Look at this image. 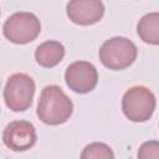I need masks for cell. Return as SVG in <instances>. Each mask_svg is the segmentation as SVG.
<instances>
[{
  "instance_id": "1",
  "label": "cell",
  "mask_w": 159,
  "mask_h": 159,
  "mask_svg": "<svg viewBox=\"0 0 159 159\" xmlns=\"http://www.w3.org/2000/svg\"><path fill=\"white\" fill-rule=\"evenodd\" d=\"M72 112L73 103L60 86L50 84L41 91L36 114L42 123L60 125L70 119Z\"/></svg>"
},
{
  "instance_id": "2",
  "label": "cell",
  "mask_w": 159,
  "mask_h": 159,
  "mask_svg": "<svg viewBox=\"0 0 159 159\" xmlns=\"http://www.w3.org/2000/svg\"><path fill=\"white\" fill-rule=\"evenodd\" d=\"M98 55L104 67L119 71L129 67L137 60L138 48L132 40L123 36H114L102 43Z\"/></svg>"
},
{
  "instance_id": "3",
  "label": "cell",
  "mask_w": 159,
  "mask_h": 159,
  "mask_svg": "<svg viewBox=\"0 0 159 159\" xmlns=\"http://www.w3.org/2000/svg\"><path fill=\"white\" fill-rule=\"evenodd\" d=\"M157 101L154 93L144 86L130 87L122 98V111L132 122L148 120L155 109Z\"/></svg>"
},
{
  "instance_id": "4",
  "label": "cell",
  "mask_w": 159,
  "mask_h": 159,
  "mask_svg": "<svg viewBox=\"0 0 159 159\" xmlns=\"http://www.w3.org/2000/svg\"><path fill=\"white\" fill-rule=\"evenodd\" d=\"M35 89V81L29 75L21 72L11 75L4 87V99L7 108L14 112L29 109L32 104Z\"/></svg>"
},
{
  "instance_id": "5",
  "label": "cell",
  "mask_w": 159,
  "mask_h": 159,
  "mask_svg": "<svg viewBox=\"0 0 159 159\" xmlns=\"http://www.w3.org/2000/svg\"><path fill=\"white\" fill-rule=\"evenodd\" d=\"M4 36L12 43L25 45L34 41L41 32L39 17L27 11H19L9 16L2 26Z\"/></svg>"
},
{
  "instance_id": "6",
  "label": "cell",
  "mask_w": 159,
  "mask_h": 159,
  "mask_svg": "<svg viewBox=\"0 0 159 159\" xmlns=\"http://www.w3.org/2000/svg\"><path fill=\"white\" fill-rule=\"evenodd\" d=\"M66 84L76 93H88L94 89L98 82L97 68L87 61L72 62L65 72Z\"/></svg>"
},
{
  "instance_id": "7",
  "label": "cell",
  "mask_w": 159,
  "mask_h": 159,
  "mask_svg": "<svg viewBox=\"0 0 159 159\" xmlns=\"http://www.w3.org/2000/svg\"><path fill=\"white\" fill-rule=\"evenodd\" d=\"M37 140L36 129L27 120L10 122L2 132L4 144L14 152H25L35 145Z\"/></svg>"
},
{
  "instance_id": "8",
  "label": "cell",
  "mask_w": 159,
  "mask_h": 159,
  "mask_svg": "<svg viewBox=\"0 0 159 159\" xmlns=\"http://www.w3.org/2000/svg\"><path fill=\"white\" fill-rule=\"evenodd\" d=\"M68 19L82 26L98 22L104 15V5L99 0H72L66 6Z\"/></svg>"
},
{
  "instance_id": "9",
  "label": "cell",
  "mask_w": 159,
  "mask_h": 159,
  "mask_svg": "<svg viewBox=\"0 0 159 159\" xmlns=\"http://www.w3.org/2000/svg\"><path fill=\"white\" fill-rule=\"evenodd\" d=\"M65 56V46L56 40H48L39 45L35 50L36 62L45 68H51L58 65Z\"/></svg>"
},
{
  "instance_id": "10",
  "label": "cell",
  "mask_w": 159,
  "mask_h": 159,
  "mask_svg": "<svg viewBox=\"0 0 159 159\" xmlns=\"http://www.w3.org/2000/svg\"><path fill=\"white\" fill-rule=\"evenodd\" d=\"M138 36L149 45L159 43V12H149L144 15L137 26Z\"/></svg>"
},
{
  "instance_id": "11",
  "label": "cell",
  "mask_w": 159,
  "mask_h": 159,
  "mask_svg": "<svg viewBox=\"0 0 159 159\" xmlns=\"http://www.w3.org/2000/svg\"><path fill=\"white\" fill-rule=\"evenodd\" d=\"M80 159H114V153L106 143L93 142L84 147Z\"/></svg>"
},
{
  "instance_id": "12",
  "label": "cell",
  "mask_w": 159,
  "mask_h": 159,
  "mask_svg": "<svg viewBox=\"0 0 159 159\" xmlns=\"http://www.w3.org/2000/svg\"><path fill=\"white\" fill-rule=\"evenodd\" d=\"M138 159H159L158 140L144 142L138 150Z\"/></svg>"
},
{
  "instance_id": "13",
  "label": "cell",
  "mask_w": 159,
  "mask_h": 159,
  "mask_svg": "<svg viewBox=\"0 0 159 159\" xmlns=\"http://www.w3.org/2000/svg\"><path fill=\"white\" fill-rule=\"evenodd\" d=\"M0 14H1V10H0Z\"/></svg>"
}]
</instances>
